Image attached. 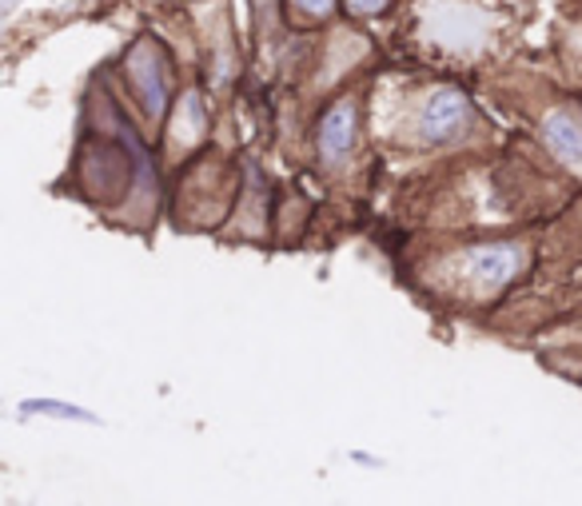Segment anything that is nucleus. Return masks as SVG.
<instances>
[{
  "mask_svg": "<svg viewBox=\"0 0 582 506\" xmlns=\"http://www.w3.org/2000/svg\"><path fill=\"white\" fill-rule=\"evenodd\" d=\"M467 116V100L458 96L455 88H443V92H435V100L423 108V120H419V132L423 140H447L451 132H458V124Z\"/></svg>",
  "mask_w": 582,
  "mask_h": 506,
  "instance_id": "nucleus-1",
  "label": "nucleus"
},
{
  "mask_svg": "<svg viewBox=\"0 0 582 506\" xmlns=\"http://www.w3.org/2000/svg\"><path fill=\"white\" fill-rule=\"evenodd\" d=\"M546 144L567 164H582V116L579 112H555L546 120Z\"/></svg>",
  "mask_w": 582,
  "mask_h": 506,
  "instance_id": "nucleus-3",
  "label": "nucleus"
},
{
  "mask_svg": "<svg viewBox=\"0 0 582 506\" xmlns=\"http://www.w3.org/2000/svg\"><path fill=\"white\" fill-rule=\"evenodd\" d=\"M351 137H355V104H351V100H339L320 124V152L327 160H339V156L351 148Z\"/></svg>",
  "mask_w": 582,
  "mask_h": 506,
  "instance_id": "nucleus-2",
  "label": "nucleus"
},
{
  "mask_svg": "<svg viewBox=\"0 0 582 506\" xmlns=\"http://www.w3.org/2000/svg\"><path fill=\"white\" fill-rule=\"evenodd\" d=\"M25 415H64V419H88L85 411L64 407V403H25Z\"/></svg>",
  "mask_w": 582,
  "mask_h": 506,
  "instance_id": "nucleus-4",
  "label": "nucleus"
},
{
  "mask_svg": "<svg viewBox=\"0 0 582 506\" xmlns=\"http://www.w3.org/2000/svg\"><path fill=\"white\" fill-rule=\"evenodd\" d=\"M332 4L335 0H296V9L299 13H308V16H327L332 13Z\"/></svg>",
  "mask_w": 582,
  "mask_h": 506,
  "instance_id": "nucleus-5",
  "label": "nucleus"
},
{
  "mask_svg": "<svg viewBox=\"0 0 582 506\" xmlns=\"http://www.w3.org/2000/svg\"><path fill=\"white\" fill-rule=\"evenodd\" d=\"M387 0H351V9H360V13H375V9H384Z\"/></svg>",
  "mask_w": 582,
  "mask_h": 506,
  "instance_id": "nucleus-6",
  "label": "nucleus"
}]
</instances>
